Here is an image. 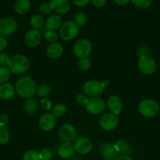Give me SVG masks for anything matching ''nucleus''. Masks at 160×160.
Masks as SVG:
<instances>
[{"mask_svg":"<svg viewBox=\"0 0 160 160\" xmlns=\"http://www.w3.org/2000/svg\"><path fill=\"white\" fill-rule=\"evenodd\" d=\"M79 30L80 28L73 20H69L61 25L59 35L64 41H71L77 37L79 33Z\"/></svg>","mask_w":160,"mask_h":160,"instance_id":"obj_5","label":"nucleus"},{"mask_svg":"<svg viewBox=\"0 0 160 160\" xmlns=\"http://www.w3.org/2000/svg\"><path fill=\"white\" fill-rule=\"evenodd\" d=\"M159 105L152 98H144L138 105L139 112L144 117L152 118L155 117L159 112Z\"/></svg>","mask_w":160,"mask_h":160,"instance_id":"obj_3","label":"nucleus"},{"mask_svg":"<svg viewBox=\"0 0 160 160\" xmlns=\"http://www.w3.org/2000/svg\"><path fill=\"white\" fill-rule=\"evenodd\" d=\"M115 148V149L119 152V153H128L127 152V149L129 148L128 145H127L126 142L123 139H119L114 143Z\"/></svg>","mask_w":160,"mask_h":160,"instance_id":"obj_31","label":"nucleus"},{"mask_svg":"<svg viewBox=\"0 0 160 160\" xmlns=\"http://www.w3.org/2000/svg\"><path fill=\"white\" fill-rule=\"evenodd\" d=\"M41 160H50L53 157V152L49 148H44L39 152Z\"/></svg>","mask_w":160,"mask_h":160,"instance_id":"obj_35","label":"nucleus"},{"mask_svg":"<svg viewBox=\"0 0 160 160\" xmlns=\"http://www.w3.org/2000/svg\"><path fill=\"white\" fill-rule=\"evenodd\" d=\"M93 45L88 39H79L73 45V54L78 59L88 57L92 52Z\"/></svg>","mask_w":160,"mask_h":160,"instance_id":"obj_6","label":"nucleus"},{"mask_svg":"<svg viewBox=\"0 0 160 160\" xmlns=\"http://www.w3.org/2000/svg\"><path fill=\"white\" fill-rule=\"evenodd\" d=\"M107 106L108 107L109 110L111 112L115 114V115H119L120 112H122V102L121 98H119L118 95H112L108 98L107 101Z\"/></svg>","mask_w":160,"mask_h":160,"instance_id":"obj_17","label":"nucleus"},{"mask_svg":"<svg viewBox=\"0 0 160 160\" xmlns=\"http://www.w3.org/2000/svg\"><path fill=\"white\" fill-rule=\"evenodd\" d=\"M115 160H133V159L130 156H128V155L122 154L119 155L116 159H115Z\"/></svg>","mask_w":160,"mask_h":160,"instance_id":"obj_44","label":"nucleus"},{"mask_svg":"<svg viewBox=\"0 0 160 160\" xmlns=\"http://www.w3.org/2000/svg\"><path fill=\"white\" fill-rule=\"evenodd\" d=\"M23 160H41L39 152L35 150H28L24 154Z\"/></svg>","mask_w":160,"mask_h":160,"instance_id":"obj_33","label":"nucleus"},{"mask_svg":"<svg viewBox=\"0 0 160 160\" xmlns=\"http://www.w3.org/2000/svg\"><path fill=\"white\" fill-rule=\"evenodd\" d=\"M99 151H100V156L104 160H115L120 154L115 149L114 144L111 142L102 143Z\"/></svg>","mask_w":160,"mask_h":160,"instance_id":"obj_14","label":"nucleus"},{"mask_svg":"<svg viewBox=\"0 0 160 160\" xmlns=\"http://www.w3.org/2000/svg\"><path fill=\"white\" fill-rule=\"evenodd\" d=\"M106 106L105 102L101 98L95 97V98H89L86 104L85 105V107L89 114L97 116L104 112Z\"/></svg>","mask_w":160,"mask_h":160,"instance_id":"obj_9","label":"nucleus"},{"mask_svg":"<svg viewBox=\"0 0 160 160\" xmlns=\"http://www.w3.org/2000/svg\"><path fill=\"white\" fill-rule=\"evenodd\" d=\"M137 67L141 73L144 75H152L157 69L156 62L152 56L147 54L140 56L137 62Z\"/></svg>","mask_w":160,"mask_h":160,"instance_id":"obj_4","label":"nucleus"},{"mask_svg":"<svg viewBox=\"0 0 160 160\" xmlns=\"http://www.w3.org/2000/svg\"><path fill=\"white\" fill-rule=\"evenodd\" d=\"M133 4L139 9H146L152 6V0H131Z\"/></svg>","mask_w":160,"mask_h":160,"instance_id":"obj_32","label":"nucleus"},{"mask_svg":"<svg viewBox=\"0 0 160 160\" xmlns=\"http://www.w3.org/2000/svg\"><path fill=\"white\" fill-rule=\"evenodd\" d=\"M23 109L25 113L28 114V115H33L39 112V102L32 97L26 98L23 103Z\"/></svg>","mask_w":160,"mask_h":160,"instance_id":"obj_21","label":"nucleus"},{"mask_svg":"<svg viewBox=\"0 0 160 160\" xmlns=\"http://www.w3.org/2000/svg\"><path fill=\"white\" fill-rule=\"evenodd\" d=\"M131 0H115V2L119 6H125V5L128 4Z\"/></svg>","mask_w":160,"mask_h":160,"instance_id":"obj_45","label":"nucleus"},{"mask_svg":"<svg viewBox=\"0 0 160 160\" xmlns=\"http://www.w3.org/2000/svg\"><path fill=\"white\" fill-rule=\"evenodd\" d=\"M18 28V23L12 17H3L0 19V35L9 36L14 34Z\"/></svg>","mask_w":160,"mask_h":160,"instance_id":"obj_11","label":"nucleus"},{"mask_svg":"<svg viewBox=\"0 0 160 160\" xmlns=\"http://www.w3.org/2000/svg\"><path fill=\"white\" fill-rule=\"evenodd\" d=\"M30 67V60L23 54H16L10 57L8 68L14 74H23Z\"/></svg>","mask_w":160,"mask_h":160,"instance_id":"obj_2","label":"nucleus"},{"mask_svg":"<svg viewBox=\"0 0 160 160\" xmlns=\"http://www.w3.org/2000/svg\"><path fill=\"white\" fill-rule=\"evenodd\" d=\"M31 8L30 0H17L14 4V10L17 13L24 15L29 11Z\"/></svg>","mask_w":160,"mask_h":160,"instance_id":"obj_23","label":"nucleus"},{"mask_svg":"<svg viewBox=\"0 0 160 160\" xmlns=\"http://www.w3.org/2000/svg\"><path fill=\"white\" fill-rule=\"evenodd\" d=\"M64 52V47L60 42H53L50 43L47 46L46 56L51 59H56L61 57Z\"/></svg>","mask_w":160,"mask_h":160,"instance_id":"obj_16","label":"nucleus"},{"mask_svg":"<svg viewBox=\"0 0 160 160\" xmlns=\"http://www.w3.org/2000/svg\"><path fill=\"white\" fill-rule=\"evenodd\" d=\"M119 120L117 115L112 112H107L99 119V126L105 131H111L116 129Z\"/></svg>","mask_w":160,"mask_h":160,"instance_id":"obj_8","label":"nucleus"},{"mask_svg":"<svg viewBox=\"0 0 160 160\" xmlns=\"http://www.w3.org/2000/svg\"><path fill=\"white\" fill-rule=\"evenodd\" d=\"M9 121V116L6 113H2L0 114V124L5 125L6 126Z\"/></svg>","mask_w":160,"mask_h":160,"instance_id":"obj_42","label":"nucleus"},{"mask_svg":"<svg viewBox=\"0 0 160 160\" xmlns=\"http://www.w3.org/2000/svg\"><path fill=\"white\" fill-rule=\"evenodd\" d=\"M51 93V88L49 84H42L37 87L36 89V94L37 96L40 97V98H47L49 95Z\"/></svg>","mask_w":160,"mask_h":160,"instance_id":"obj_24","label":"nucleus"},{"mask_svg":"<svg viewBox=\"0 0 160 160\" xmlns=\"http://www.w3.org/2000/svg\"><path fill=\"white\" fill-rule=\"evenodd\" d=\"M39 11H40L41 13L44 14V15H47V14L50 13L52 11L50 3L47 2L41 3L40 6H39Z\"/></svg>","mask_w":160,"mask_h":160,"instance_id":"obj_37","label":"nucleus"},{"mask_svg":"<svg viewBox=\"0 0 160 160\" xmlns=\"http://www.w3.org/2000/svg\"><path fill=\"white\" fill-rule=\"evenodd\" d=\"M50 3L52 10L58 14L66 13L71 8V4L68 0H51Z\"/></svg>","mask_w":160,"mask_h":160,"instance_id":"obj_18","label":"nucleus"},{"mask_svg":"<svg viewBox=\"0 0 160 160\" xmlns=\"http://www.w3.org/2000/svg\"><path fill=\"white\" fill-rule=\"evenodd\" d=\"M44 24V19L43 17L39 14L33 15L30 19V25L32 28V29L39 30L42 28Z\"/></svg>","mask_w":160,"mask_h":160,"instance_id":"obj_25","label":"nucleus"},{"mask_svg":"<svg viewBox=\"0 0 160 160\" xmlns=\"http://www.w3.org/2000/svg\"><path fill=\"white\" fill-rule=\"evenodd\" d=\"M16 93L23 98H31L36 94V83L30 76L20 77L15 84Z\"/></svg>","mask_w":160,"mask_h":160,"instance_id":"obj_1","label":"nucleus"},{"mask_svg":"<svg viewBox=\"0 0 160 160\" xmlns=\"http://www.w3.org/2000/svg\"><path fill=\"white\" fill-rule=\"evenodd\" d=\"M10 138V134L5 125L0 124V145H6Z\"/></svg>","mask_w":160,"mask_h":160,"instance_id":"obj_27","label":"nucleus"},{"mask_svg":"<svg viewBox=\"0 0 160 160\" xmlns=\"http://www.w3.org/2000/svg\"><path fill=\"white\" fill-rule=\"evenodd\" d=\"M67 112V107L63 103H57L52 109V114L55 117H61Z\"/></svg>","mask_w":160,"mask_h":160,"instance_id":"obj_26","label":"nucleus"},{"mask_svg":"<svg viewBox=\"0 0 160 160\" xmlns=\"http://www.w3.org/2000/svg\"><path fill=\"white\" fill-rule=\"evenodd\" d=\"M83 88L85 95L89 96L90 98L100 96L104 91V88L101 81H97V80H89L86 81L83 84Z\"/></svg>","mask_w":160,"mask_h":160,"instance_id":"obj_7","label":"nucleus"},{"mask_svg":"<svg viewBox=\"0 0 160 160\" xmlns=\"http://www.w3.org/2000/svg\"><path fill=\"white\" fill-rule=\"evenodd\" d=\"M88 99L89 98H87V95H85L84 93H78L75 97V101L79 105H84L85 106L87 102Z\"/></svg>","mask_w":160,"mask_h":160,"instance_id":"obj_38","label":"nucleus"},{"mask_svg":"<svg viewBox=\"0 0 160 160\" xmlns=\"http://www.w3.org/2000/svg\"><path fill=\"white\" fill-rule=\"evenodd\" d=\"M7 47V40L4 36L0 35V52L4 51Z\"/></svg>","mask_w":160,"mask_h":160,"instance_id":"obj_40","label":"nucleus"},{"mask_svg":"<svg viewBox=\"0 0 160 160\" xmlns=\"http://www.w3.org/2000/svg\"><path fill=\"white\" fill-rule=\"evenodd\" d=\"M93 6L97 8L103 7L107 2V0H92Z\"/></svg>","mask_w":160,"mask_h":160,"instance_id":"obj_43","label":"nucleus"},{"mask_svg":"<svg viewBox=\"0 0 160 160\" xmlns=\"http://www.w3.org/2000/svg\"><path fill=\"white\" fill-rule=\"evenodd\" d=\"M40 106L42 110L45 112H49L53 109V105L51 101L48 98H43L40 100Z\"/></svg>","mask_w":160,"mask_h":160,"instance_id":"obj_34","label":"nucleus"},{"mask_svg":"<svg viewBox=\"0 0 160 160\" xmlns=\"http://www.w3.org/2000/svg\"><path fill=\"white\" fill-rule=\"evenodd\" d=\"M42 35L40 31L36 29H30L24 35V43L28 48H35L39 46L42 42Z\"/></svg>","mask_w":160,"mask_h":160,"instance_id":"obj_13","label":"nucleus"},{"mask_svg":"<svg viewBox=\"0 0 160 160\" xmlns=\"http://www.w3.org/2000/svg\"><path fill=\"white\" fill-rule=\"evenodd\" d=\"M91 0H72L75 6H78V7H83V6H86V5L89 4V2Z\"/></svg>","mask_w":160,"mask_h":160,"instance_id":"obj_41","label":"nucleus"},{"mask_svg":"<svg viewBox=\"0 0 160 160\" xmlns=\"http://www.w3.org/2000/svg\"><path fill=\"white\" fill-rule=\"evenodd\" d=\"M75 148L74 145L71 142H64L61 144L58 149V154L62 159H68L74 155Z\"/></svg>","mask_w":160,"mask_h":160,"instance_id":"obj_22","label":"nucleus"},{"mask_svg":"<svg viewBox=\"0 0 160 160\" xmlns=\"http://www.w3.org/2000/svg\"><path fill=\"white\" fill-rule=\"evenodd\" d=\"M10 70L7 67H0V84L7 83L10 78Z\"/></svg>","mask_w":160,"mask_h":160,"instance_id":"obj_29","label":"nucleus"},{"mask_svg":"<svg viewBox=\"0 0 160 160\" xmlns=\"http://www.w3.org/2000/svg\"><path fill=\"white\" fill-rule=\"evenodd\" d=\"M16 94L15 87L10 83H4L0 84V98L3 100H9L14 97Z\"/></svg>","mask_w":160,"mask_h":160,"instance_id":"obj_19","label":"nucleus"},{"mask_svg":"<svg viewBox=\"0 0 160 160\" xmlns=\"http://www.w3.org/2000/svg\"><path fill=\"white\" fill-rule=\"evenodd\" d=\"M59 138L63 142H73L77 138L76 128L71 123H64L58 131Z\"/></svg>","mask_w":160,"mask_h":160,"instance_id":"obj_10","label":"nucleus"},{"mask_svg":"<svg viewBox=\"0 0 160 160\" xmlns=\"http://www.w3.org/2000/svg\"><path fill=\"white\" fill-rule=\"evenodd\" d=\"M45 40L50 43H53L56 42L58 39V34H56V31H45V34H44Z\"/></svg>","mask_w":160,"mask_h":160,"instance_id":"obj_36","label":"nucleus"},{"mask_svg":"<svg viewBox=\"0 0 160 160\" xmlns=\"http://www.w3.org/2000/svg\"><path fill=\"white\" fill-rule=\"evenodd\" d=\"M101 83H102V84H103V86L104 88H108V86L110 85V81H108V79L103 80V81H101Z\"/></svg>","mask_w":160,"mask_h":160,"instance_id":"obj_46","label":"nucleus"},{"mask_svg":"<svg viewBox=\"0 0 160 160\" xmlns=\"http://www.w3.org/2000/svg\"><path fill=\"white\" fill-rule=\"evenodd\" d=\"M73 19V21L75 22L79 28L80 27L84 26L86 23V20H87L86 15L83 12H77L74 15Z\"/></svg>","mask_w":160,"mask_h":160,"instance_id":"obj_28","label":"nucleus"},{"mask_svg":"<svg viewBox=\"0 0 160 160\" xmlns=\"http://www.w3.org/2000/svg\"><path fill=\"white\" fill-rule=\"evenodd\" d=\"M62 25V19L57 14L50 16L45 20V28L47 31H55L60 29Z\"/></svg>","mask_w":160,"mask_h":160,"instance_id":"obj_20","label":"nucleus"},{"mask_svg":"<svg viewBox=\"0 0 160 160\" xmlns=\"http://www.w3.org/2000/svg\"><path fill=\"white\" fill-rule=\"evenodd\" d=\"M10 57L6 53L0 52V67H6L9 62Z\"/></svg>","mask_w":160,"mask_h":160,"instance_id":"obj_39","label":"nucleus"},{"mask_svg":"<svg viewBox=\"0 0 160 160\" xmlns=\"http://www.w3.org/2000/svg\"><path fill=\"white\" fill-rule=\"evenodd\" d=\"M56 123V117L52 114V112H45L39 118V126L42 131L49 132L55 128Z\"/></svg>","mask_w":160,"mask_h":160,"instance_id":"obj_15","label":"nucleus"},{"mask_svg":"<svg viewBox=\"0 0 160 160\" xmlns=\"http://www.w3.org/2000/svg\"><path fill=\"white\" fill-rule=\"evenodd\" d=\"M78 67L83 71H87L92 67V62L88 57L81 58L78 61Z\"/></svg>","mask_w":160,"mask_h":160,"instance_id":"obj_30","label":"nucleus"},{"mask_svg":"<svg viewBox=\"0 0 160 160\" xmlns=\"http://www.w3.org/2000/svg\"><path fill=\"white\" fill-rule=\"evenodd\" d=\"M93 142L86 137H79L74 142L75 151L80 155L89 154L93 149Z\"/></svg>","mask_w":160,"mask_h":160,"instance_id":"obj_12","label":"nucleus"}]
</instances>
